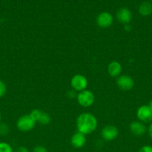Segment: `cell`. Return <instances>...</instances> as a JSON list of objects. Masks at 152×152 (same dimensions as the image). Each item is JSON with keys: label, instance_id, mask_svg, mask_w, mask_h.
<instances>
[{"label": "cell", "instance_id": "cell-1", "mask_svg": "<svg viewBox=\"0 0 152 152\" xmlns=\"http://www.w3.org/2000/svg\"><path fill=\"white\" fill-rule=\"evenodd\" d=\"M98 126L97 119L90 113H82L76 120L77 132L84 135L90 134L94 132Z\"/></svg>", "mask_w": 152, "mask_h": 152}, {"label": "cell", "instance_id": "cell-2", "mask_svg": "<svg viewBox=\"0 0 152 152\" xmlns=\"http://www.w3.org/2000/svg\"><path fill=\"white\" fill-rule=\"evenodd\" d=\"M36 121L31 114L21 116L16 121V127L20 132H28L32 130L36 126Z\"/></svg>", "mask_w": 152, "mask_h": 152}, {"label": "cell", "instance_id": "cell-3", "mask_svg": "<svg viewBox=\"0 0 152 152\" xmlns=\"http://www.w3.org/2000/svg\"><path fill=\"white\" fill-rule=\"evenodd\" d=\"M77 101L80 106L88 108L92 106L95 102V95L92 91L86 89L77 94Z\"/></svg>", "mask_w": 152, "mask_h": 152}, {"label": "cell", "instance_id": "cell-4", "mask_svg": "<svg viewBox=\"0 0 152 152\" xmlns=\"http://www.w3.org/2000/svg\"><path fill=\"white\" fill-rule=\"evenodd\" d=\"M70 84L75 91L80 92L86 90L88 86V80L86 77L82 74H75L71 79Z\"/></svg>", "mask_w": 152, "mask_h": 152}, {"label": "cell", "instance_id": "cell-5", "mask_svg": "<svg viewBox=\"0 0 152 152\" xmlns=\"http://www.w3.org/2000/svg\"><path fill=\"white\" fill-rule=\"evenodd\" d=\"M137 117L142 123L152 122V109L148 105H141L137 111Z\"/></svg>", "mask_w": 152, "mask_h": 152}, {"label": "cell", "instance_id": "cell-6", "mask_svg": "<svg viewBox=\"0 0 152 152\" xmlns=\"http://www.w3.org/2000/svg\"><path fill=\"white\" fill-rule=\"evenodd\" d=\"M30 114L34 118L36 123H39L43 126H47L52 121V118L48 113L40 111L39 109L32 110Z\"/></svg>", "mask_w": 152, "mask_h": 152}, {"label": "cell", "instance_id": "cell-7", "mask_svg": "<svg viewBox=\"0 0 152 152\" xmlns=\"http://www.w3.org/2000/svg\"><path fill=\"white\" fill-rule=\"evenodd\" d=\"M116 85L122 91H130L134 88V81L132 77L128 75H121L117 77Z\"/></svg>", "mask_w": 152, "mask_h": 152}, {"label": "cell", "instance_id": "cell-8", "mask_svg": "<svg viewBox=\"0 0 152 152\" xmlns=\"http://www.w3.org/2000/svg\"><path fill=\"white\" fill-rule=\"evenodd\" d=\"M113 22V17L109 12H102L98 15L96 18V23L101 28H107L111 26Z\"/></svg>", "mask_w": 152, "mask_h": 152}, {"label": "cell", "instance_id": "cell-9", "mask_svg": "<svg viewBox=\"0 0 152 152\" xmlns=\"http://www.w3.org/2000/svg\"><path fill=\"white\" fill-rule=\"evenodd\" d=\"M119 135V130L114 126H106L101 130V137L106 141H112Z\"/></svg>", "mask_w": 152, "mask_h": 152}, {"label": "cell", "instance_id": "cell-10", "mask_svg": "<svg viewBox=\"0 0 152 152\" xmlns=\"http://www.w3.org/2000/svg\"><path fill=\"white\" fill-rule=\"evenodd\" d=\"M116 17L120 23L127 25L129 24L132 19V13L128 7H122L116 12Z\"/></svg>", "mask_w": 152, "mask_h": 152}, {"label": "cell", "instance_id": "cell-11", "mask_svg": "<svg viewBox=\"0 0 152 152\" xmlns=\"http://www.w3.org/2000/svg\"><path fill=\"white\" fill-rule=\"evenodd\" d=\"M130 130L131 133L137 137H142L147 132L145 125L140 121H134L130 124Z\"/></svg>", "mask_w": 152, "mask_h": 152}, {"label": "cell", "instance_id": "cell-12", "mask_svg": "<svg viewBox=\"0 0 152 152\" xmlns=\"http://www.w3.org/2000/svg\"><path fill=\"white\" fill-rule=\"evenodd\" d=\"M86 135L83 134L80 132H76L72 136L71 144L74 148H81L86 144Z\"/></svg>", "mask_w": 152, "mask_h": 152}, {"label": "cell", "instance_id": "cell-13", "mask_svg": "<svg viewBox=\"0 0 152 152\" xmlns=\"http://www.w3.org/2000/svg\"><path fill=\"white\" fill-rule=\"evenodd\" d=\"M122 71V66L120 62L113 61L107 66V72L111 77H118L120 76Z\"/></svg>", "mask_w": 152, "mask_h": 152}, {"label": "cell", "instance_id": "cell-14", "mask_svg": "<svg viewBox=\"0 0 152 152\" xmlns=\"http://www.w3.org/2000/svg\"><path fill=\"white\" fill-rule=\"evenodd\" d=\"M139 13L142 16H148L152 13V4L149 1H143L139 7Z\"/></svg>", "mask_w": 152, "mask_h": 152}, {"label": "cell", "instance_id": "cell-15", "mask_svg": "<svg viewBox=\"0 0 152 152\" xmlns=\"http://www.w3.org/2000/svg\"><path fill=\"white\" fill-rule=\"evenodd\" d=\"M0 152H13V150L9 143L0 142Z\"/></svg>", "mask_w": 152, "mask_h": 152}, {"label": "cell", "instance_id": "cell-16", "mask_svg": "<svg viewBox=\"0 0 152 152\" xmlns=\"http://www.w3.org/2000/svg\"><path fill=\"white\" fill-rule=\"evenodd\" d=\"M10 132L8 126L6 123H0V135L1 136H6Z\"/></svg>", "mask_w": 152, "mask_h": 152}, {"label": "cell", "instance_id": "cell-17", "mask_svg": "<svg viewBox=\"0 0 152 152\" xmlns=\"http://www.w3.org/2000/svg\"><path fill=\"white\" fill-rule=\"evenodd\" d=\"M7 91V87H6V85L4 84V83L3 81H1L0 80V97L4 96L6 94Z\"/></svg>", "mask_w": 152, "mask_h": 152}, {"label": "cell", "instance_id": "cell-18", "mask_svg": "<svg viewBox=\"0 0 152 152\" xmlns=\"http://www.w3.org/2000/svg\"><path fill=\"white\" fill-rule=\"evenodd\" d=\"M32 152H48V151L43 145H37L33 148Z\"/></svg>", "mask_w": 152, "mask_h": 152}, {"label": "cell", "instance_id": "cell-19", "mask_svg": "<svg viewBox=\"0 0 152 152\" xmlns=\"http://www.w3.org/2000/svg\"><path fill=\"white\" fill-rule=\"evenodd\" d=\"M139 152H152V146L151 145H144L139 149Z\"/></svg>", "mask_w": 152, "mask_h": 152}, {"label": "cell", "instance_id": "cell-20", "mask_svg": "<svg viewBox=\"0 0 152 152\" xmlns=\"http://www.w3.org/2000/svg\"><path fill=\"white\" fill-rule=\"evenodd\" d=\"M13 152H30V151H29V150L26 148V147L19 146V147H18V148L15 150V151H13Z\"/></svg>", "mask_w": 152, "mask_h": 152}, {"label": "cell", "instance_id": "cell-21", "mask_svg": "<svg viewBox=\"0 0 152 152\" xmlns=\"http://www.w3.org/2000/svg\"><path fill=\"white\" fill-rule=\"evenodd\" d=\"M148 134L149 136H150V137L152 139V123H151L148 129Z\"/></svg>", "mask_w": 152, "mask_h": 152}, {"label": "cell", "instance_id": "cell-22", "mask_svg": "<svg viewBox=\"0 0 152 152\" xmlns=\"http://www.w3.org/2000/svg\"><path fill=\"white\" fill-rule=\"evenodd\" d=\"M125 29L127 31H130L131 30V26L130 24H127V25H125Z\"/></svg>", "mask_w": 152, "mask_h": 152}, {"label": "cell", "instance_id": "cell-23", "mask_svg": "<svg viewBox=\"0 0 152 152\" xmlns=\"http://www.w3.org/2000/svg\"><path fill=\"white\" fill-rule=\"evenodd\" d=\"M149 106H150L151 107V109H152V100L151 101V102H150V103H149Z\"/></svg>", "mask_w": 152, "mask_h": 152}, {"label": "cell", "instance_id": "cell-24", "mask_svg": "<svg viewBox=\"0 0 152 152\" xmlns=\"http://www.w3.org/2000/svg\"><path fill=\"white\" fill-rule=\"evenodd\" d=\"M1 114H0V121H1Z\"/></svg>", "mask_w": 152, "mask_h": 152}, {"label": "cell", "instance_id": "cell-25", "mask_svg": "<svg viewBox=\"0 0 152 152\" xmlns=\"http://www.w3.org/2000/svg\"><path fill=\"white\" fill-rule=\"evenodd\" d=\"M151 1H152V0H151Z\"/></svg>", "mask_w": 152, "mask_h": 152}]
</instances>
